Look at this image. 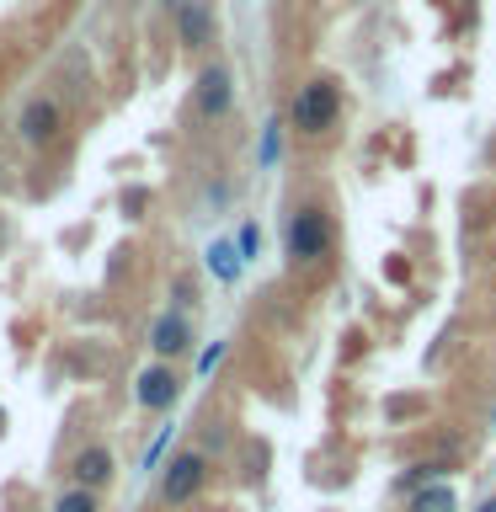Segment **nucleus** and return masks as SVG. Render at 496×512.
Instances as JSON below:
<instances>
[{
    "label": "nucleus",
    "instance_id": "7",
    "mask_svg": "<svg viewBox=\"0 0 496 512\" xmlns=\"http://www.w3.org/2000/svg\"><path fill=\"white\" fill-rule=\"evenodd\" d=\"M144 347H150V358H166V363H182L198 352V320H192L187 310H160L150 320V331H144Z\"/></svg>",
    "mask_w": 496,
    "mask_h": 512
},
{
    "label": "nucleus",
    "instance_id": "11",
    "mask_svg": "<svg viewBox=\"0 0 496 512\" xmlns=\"http://www.w3.org/2000/svg\"><path fill=\"white\" fill-rule=\"evenodd\" d=\"M406 512H459L454 480H427L422 491H411V496H406Z\"/></svg>",
    "mask_w": 496,
    "mask_h": 512
},
{
    "label": "nucleus",
    "instance_id": "4",
    "mask_svg": "<svg viewBox=\"0 0 496 512\" xmlns=\"http://www.w3.org/2000/svg\"><path fill=\"white\" fill-rule=\"evenodd\" d=\"M64 123H70V112H64V102L54 91H32L22 107H16V139L27 144V150H54V144L64 139Z\"/></svg>",
    "mask_w": 496,
    "mask_h": 512
},
{
    "label": "nucleus",
    "instance_id": "1",
    "mask_svg": "<svg viewBox=\"0 0 496 512\" xmlns=\"http://www.w3.org/2000/svg\"><path fill=\"white\" fill-rule=\"evenodd\" d=\"M336 251V219L320 198H299L288 208V224H283V256L288 267H320L326 256Z\"/></svg>",
    "mask_w": 496,
    "mask_h": 512
},
{
    "label": "nucleus",
    "instance_id": "8",
    "mask_svg": "<svg viewBox=\"0 0 496 512\" xmlns=\"http://www.w3.org/2000/svg\"><path fill=\"white\" fill-rule=\"evenodd\" d=\"M171 32L182 54H208L219 43V0H182L171 11Z\"/></svg>",
    "mask_w": 496,
    "mask_h": 512
},
{
    "label": "nucleus",
    "instance_id": "12",
    "mask_svg": "<svg viewBox=\"0 0 496 512\" xmlns=\"http://www.w3.org/2000/svg\"><path fill=\"white\" fill-rule=\"evenodd\" d=\"M48 512H102V491H91V486H70L64 480V491L48 502Z\"/></svg>",
    "mask_w": 496,
    "mask_h": 512
},
{
    "label": "nucleus",
    "instance_id": "9",
    "mask_svg": "<svg viewBox=\"0 0 496 512\" xmlns=\"http://www.w3.org/2000/svg\"><path fill=\"white\" fill-rule=\"evenodd\" d=\"M64 480H70V486H91V491H107L112 480H118V454H112V443H102V438L80 443L75 454L64 459Z\"/></svg>",
    "mask_w": 496,
    "mask_h": 512
},
{
    "label": "nucleus",
    "instance_id": "15",
    "mask_svg": "<svg viewBox=\"0 0 496 512\" xmlns=\"http://www.w3.org/2000/svg\"><path fill=\"white\" fill-rule=\"evenodd\" d=\"M171 443H176V422H160V432H155L150 443H144V454H139V470H144V475H155L160 464H166Z\"/></svg>",
    "mask_w": 496,
    "mask_h": 512
},
{
    "label": "nucleus",
    "instance_id": "19",
    "mask_svg": "<svg viewBox=\"0 0 496 512\" xmlns=\"http://www.w3.org/2000/svg\"><path fill=\"white\" fill-rule=\"evenodd\" d=\"M475 512H496V496H486V502H480Z\"/></svg>",
    "mask_w": 496,
    "mask_h": 512
},
{
    "label": "nucleus",
    "instance_id": "21",
    "mask_svg": "<svg viewBox=\"0 0 496 512\" xmlns=\"http://www.w3.org/2000/svg\"><path fill=\"white\" fill-rule=\"evenodd\" d=\"M0 182H6V166H0Z\"/></svg>",
    "mask_w": 496,
    "mask_h": 512
},
{
    "label": "nucleus",
    "instance_id": "14",
    "mask_svg": "<svg viewBox=\"0 0 496 512\" xmlns=\"http://www.w3.org/2000/svg\"><path fill=\"white\" fill-rule=\"evenodd\" d=\"M171 310H187V315H198V304H203V288H198V278L182 267V272H171Z\"/></svg>",
    "mask_w": 496,
    "mask_h": 512
},
{
    "label": "nucleus",
    "instance_id": "6",
    "mask_svg": "<svg viewBox=\"0 0 496 512\" xmlns=\"http://www.w3.org/2000/svg\"><path fill=\"white\" fill-rule=\"evenodd\" d=\"M182 390H187L182 368L166 363V358H150V363L134 374V406H139L144 416H171L176 400H182Z\"/></svg>",
    "mask_w": 496,
    "mask_h": 512
},
{
    "label": "nucleus",
    "instance_id": "16",
    "mask_svg": "<svg viewBox=\"0 0 496 512\" xmlns=\"http://www.w3.org/2000/svg\"><path fill=\"white\" fill-rule=\"evenodd\" d=\"M224 358H230V342H203V347H198V363H192V374H198V379H214V368H219Z\"/></svg>",
    "mask_w": 496,
    "mask_h": 512
},
{
    "label": "nucleus",
    "instance_id": "10",
    "mask_svg": "<svg viewBox=\"0 0 496 512\" xmlns=\"http://www.w3.org/2000/svg\"><path fill=\"white\" fill-rule=\"evenodd\" d=\"M203 267L214 272V283H240V272H246V256L235 251V235H219V240H208V251H203Z\"/></svg>",
    "mask_w": 496,
    "mask_h": 512
},
{
    "label": "nucleus",
    "instance_id": "18",
    "mask_svg": "<svg viewBox=\"0 0 496 512\" xmlns=\"http://www.w3.org/2000/svg\"><path fill=\"white\" fill-rule=\"evenodd\" d=\"M144 203H150V192H144V187H128L123 192V214L128 219H144Z\"/></svg>",
    "mask_w": 496,
    "mask_h": 512
},
{
    "label": "nucleus",
    "instance_id": "5",
    "mask_svg": "<svg viewBox=\"0 0 496 512\" xmlns=\"http://www.w3.org/2000/svg\"><path fill=\"white\" fill-rule=\"evenodd\" d=\"M235 112V70L224 59L198 64L192 75V118L198 123H224Z\"/></svg>",
    "mask_w": 496,
    "mask_h": 512
},
{
    "label": "nucleus",
    "instance_id": "2",
    "mask_svg": "<svg viewBox=\"0 0 496 512\" xmlns=\"http://www.w3.org/2000/svg\"><path fill=\"white\" fill-rule=\"evenodd\" d=\"M342 112H347L342 80L336 75H310L294 91V102H288V128H294L299 139H326V134L342 128Z\"/></svg>",
    "mask_w": 496,
    "mask_h": 512
},
{
    "label": "nucleus",
    "instance_id": "13",
    "mask_svg": "<svg viewBox=\"0 0 496 512\" xmlns=\"http://www.w3.org/2000/svg\"><path fill=\"white\" fill-rule=\"evenodd\" d=\"M283 128H288V118H267L262 123V144H256V166L262 171H272L283 160Z\"/></svg>",
    "mask_w": 496,
    "mask_h": 512
},
{
    "label": "nucleus",
    "instance_id": "20",
    "mask_svg": "<svg viewBox=\"0 0 496 512\" xmlns=\"http://www.w3.org/2000/svg\"><path fill=\"white\" fill-rule=\"evenodd\" d=\"M160 6H166V11H176V6H182V0H160Z\"/></svg>",
    "mask_w": 496,
    "mask_h": 512
},
{
    "label": "nucleus",
    "instance_id": "17",
    "mask_svg": "<svg viewBox=\"0 0 496 512\" xmlns=\"http://www.w3.org/2000/svg\"><path fill=\"white\" fill-rule=\"evenodd\" d=\"M235 251L246 256V262H256V256H262V224H256V219H246V224L235 230Z\"/></svg>",
    "mask_w": 496,
    "mask_h": 512
},
{
    "label": "nucleus",
    "instance_id": "3",
    "mask_svg": "<svg viewBox=\"0 0 496 512\" xmlns=\"http://www.w3.org/2000/svg\"><path fill=\"white\" fill-rule=\"evenodd\" d=\"M208 480H214V454H203L198 443L171 448L166 464L155 470V502L166 512H182V507H192L208 491Z\"/></svg>",
    "mask_w": 496,
    "mask_h": 512
}]
</instances>
